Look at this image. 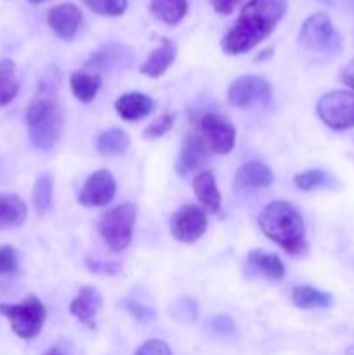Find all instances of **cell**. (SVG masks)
I'll return each instance as SVG.
<instances>
[{
	"mask_svg": "<svg viewBox=\"0 0 354 355\" xmlns=\"http://www.w3.org/2000/svg\"><path fill=\"white\" fill-rule=\"evenodd\" d=\"M130 146L128 134L121 128H110L97 137V151L104 156H118Z\"/></svg>",
	"mask_w": 354,
	"mask_h": 355,
	"instance_id": "obj_23",
	"label": "cell"
},
{
	"mask_svg": "<svg viewBox=\"0 0 354 355\" xmlns=\"http://www.w3.org/2000/svg\"><path fill=\"white\" fill-rule=\"evenodd\" d=\"M259 225L267 239L280 245L288 255H304L307 252L305 225L297 208L287 201H274L264 207Z\"/></svg>",
	"mask_w": 354,
	"mask_h": 355,
	"instance_id": "obj_3",
	"label": "cell"
},
{
	"mask_svg": "<svg viewBox=\"0 0 354 355\" xmlns=\"http://www.w3.org/2000/svg\"><path fill=\"white\" fill-rule=\"evenodd\" d=\"M92 12L99 16L117 17L127 10L128 0H82Z\"/></svg>",
	"mask_w": 354,
	"mask_h": 355,
	"instance_id": "obj_28",
	"label": "cell"
},
{
	"mask_svg": "<svg viewBox=\"0 0 354 355\" xmlns=\"http://www.w3.org/2000/svg\"><path fill=\"white\" fill-rule=\"evenodd\" d=\"M207 215L201 207L184 205L170 218V232L180 243H194L207 231Z\"/></svg>",
	"mask_w": 354,
	"mask_h": 355,
	"instance_id": "obj_10",
	"label": "cell"
},
{
	"mask_svg": "<svg viewBox=\"0 0 354 355\" xmlns=\"http://www.w3.org/2000/svg\"><path fill=\"white\" fill-rule=\"evenodd\" d=\"M332 295L319 291L312 286H295L292 291V302L301 309H323L332 304Z\"/></svg>",
	"mask_w": 354,
	"mask_h": 355,
	"instance_id": "obj_24",
	"label": "cell"
},
{
	"mask_svg": "<svg viewBox=\"0 0 354 355\" xmlns=\"http://www.w3.org/2000/svg\"><path fill=\"white\" fill-rule=\"evenodd\" d=\"M19 92V82L16 78V66L10 59L0 61V106H6Z\"/></svg>",
	"mask_w": 354,
	"mask_h": 355,
	"instance_id": "obj_25",
	"label": "cell"
},
{
	"mask_svg": "<svg viewBox=\"0 0 354 355\" xmlns=\"http://www.w3.org/2000/svg\"><path fill=\"white\" fill-rule=\"evenodd\" d=\"M26 205L19 196L10 193L0 194V227H17L26 218Z\"/></svg>",
	"mask_w": 354,
	"mask_h": 355,
	"instance_id": "obj_19",
	"label": "cell"
},
{
	"mask_svg": "<svg viewBox=\"0 0 354 355\" xmlns=\"http://www.w3.org/2000/svg\"><path fill=\"white\" fill-rule=\"evenodd\" d=\"M101 305H103V298H101L99 291L92 286L80 288L78 297L69 304V312L83 322L89 328H94V318L99 312Z\"/></svg>",
	"mask_w": 354,
	"mask_h": 355,
	"instance_id": "obj_13",
	"label": "cell"
},
{
	"mask_svg": "<svg viewBox=\"0 0 354 355\" xmlns=\"http://www.w3.org/2000/svg\"><path fill=\"white\" fill-rule=\"evenodd\" d=\"M117 193V182L108 170H97L83 184L78 203L83 207H106Z\"/></svg>",
	"mask_w": 354,
	"mask_h": 355,
	"instance_id": "obj_11",
	"label": "cell"
},
{
	"mask_svg": "<svg viewBox=\"0 0 354 355\" xmlns=\"http://www.w3.org/2000/svg\"><path fill=\"white\" fill-rule=\"evenodd\" d=\"M273 172L262 162H248L236 172V184L245 189H262L273 184Z\"/></svg>",
	"mask_w": 354,
	"mask_h": 355,
	"instance_id": "obj_18",
	"label": "cell"
},
{
	"mask_svg": "<svg viewBox=\"0 0 354 355\" xmlns=\"http://www.w3.org/2000/svg\"><path fill=\"white\" fill-rule=\"evenodd\" d=\"M194 135L201 141L208 153L228 155L235 148L236 130L224 116L210 111H198L191 116Z\"/></svg>",
	"mask_w": 354,
	"mask_h": 355,
	"instance_id": "obj_4",
	"label": "cell"
},
{
	"mask_svg": "<svg viewBox=\"0 0 354 355\" xmlns=\"http://www.w3.org/2000/svg\"><path fill=\"white\" fill-rule=\"evenodd\" d=\"M298 40L307 51L328 52L335 54L342 47L339 31L333 26L332 19L326 12H316L304 21L298 33Z\"/></svg>",
	"mask_w": 354,
	"mask_h": 355,
	"instance_id": "obj_7",
	"label": "cell"
},
{
	"mask_svg": "<svg viewBox=\"0 0 354 355\" xmlns=\"http://www.w3.org/2000/svg\"><path fill=\"white\" fill-rule=\"evenodd\" d=\"M271 99V85L266 78L245 75L236 78L228 89V103L235 107H248L253 104H267Z\"/></svg>",
	"mask_w": 354,
	"mask_h": 355,
	"instance_id": "obj_9",
	"label": "cell"
},
{
	"mask_svg": "<svg viewBox=\"0 0 354 355\" xmlns=\"http://www.w3.org/2000/svg\"><path fill=\"white\" fill-rule=\"evenodd\" d=\"M155 107V103L149 96L142 92H127L115 101L117 114L124 120H141L146 118Z\"/></svg>",
	"mask_w": 354,
	"mask_h": 355,
	"instance_id": "obj_14",
	"label": "cell"
},
{
	"mask_svg": "<svg viewBox=\"0 0 354 355\" xmlns=\"http://www.w3.org/2000/svg\"><path fill=\"white\" fill-rule=\"evenodd\" d=\"M346 355H354V343H353V345H351V347H347Z\"/></svg>",
	"mask_w": 354,
	"mask_h": 355,
	"instance_id": "obj_37",
	"label": "cell"
},
{
	"mask_svg": "<svg viewBox=\"0 0 354 355\" xmlns=\"http://www.w3.org/2000/svg\"><path fill=\"white\" fill-rule=\"evenodd\" d=\"M294 182L301 191H312L326 182V173L323 170H307V172L297 173Z\"/></svg>",
	"mask_w": 354,
	"mask_h": 355,
	"instance_id": "obj_29",
	"label": "cell"
},
{
	"mask_svg": "<svg viewBox=\"0 0 354 355\" xmlns=\"http://www.w3.org/2000/svg\"><path fill=\"white\" fill-rule=\"evenodd\" d=\"M82 23V12L73 2L59 3L47 10V24L62 40H71Z\"/></svg>",
	"mask_w": 354,
	"mask_h": 355,
	"instance_id": "obj_12",
	"label": "cell"
},
{
	"mask_svg": "<svg viewBox=\"0 0 354 355\" xmlns=\"http://www.w3.org/2000/svg\"><path fill=\"white\" fill-rule=\"evenodd\" d=\"M248 262L253 269L259 270L264 277L273 281L283 279L285 266L280 260V257L274 253L262 252V250H252L248 253Z\"/></svg>",
	"mask_w": 354,
	"mask_h": 355,
	"instance_id": "obj_20",
	"label": "cell"
},
{
	"mask_svg": "<svg viewBox=\"0 0 354 355\" xmlns=\"http://www.w3.org/2000/svg\"><path fill=\"white\" fill-rule=\"evenodd\" d=\"M340 80H342L349 89L354 90V58L342 68V71H340Z\"/></svg>",
	"mask_w": 354,
	"mask_h": 355,
	"instance_id": "obj_34",
	"label": "cell"
},
{
	"mask_svg": "<svg viewBox=\"0 0 354 355\" xmlns=\"http://www.w3.org/2000/svg\"><path fill=\"white\" fill-rule=\"evenodd\" d=\"M149 10L158 21L174 26L187 14V0H151Z\"/></svg>",
	"mask_w": 354,
	"mask_h": 355,
	"instance_id": "obj_22",
	"label": "cell"
},
{
	"mask_svg": "<svg viewBox=\"0 0 354 355\" xmlns=\"http://www.w3.org/2000/svg\"><path fill=\"white\" fill-rule=\"evenodd\" d=\"M44 355H65V354L59 352V349H51V350H47Z\"/></svg>",
	"mask_w": 354,
	"mask_h": 355,
	"instance_id": "obj_36",
	"label": "cell"
},
{
	"mask_svg": "<svg viewBox=\"0 0 354 355\" xmlns=\"http://www.w3.org/2000/svg\"><path fill=\"white\" fill-rule=\"evenodd\" d=\"M0 314L9 319L12 331L23 340H33L42 331L47 318L44 304L33 295L19 304H0Z\"/></svg>",
	"mask_w": 354,
	"mask_h": 355,
	"instance_id": "obj_5",
	"label": "cell"
},
{
	"mask_svg": "<svg viewBox=\"0 0 354 355\" xmlns=\"http://www.w3.org/2000/svg\"><path fill=\"white\" fill-rule=\"evenodd\" d=\"M69 85H71L73 96L80 103H92L101 87V76L97 73L75 71L69 76Z\"/></svg>",
	"mask_w": 354,
	"mask_h": 355,
	"instance_id": "obj_21",
	"label": "cell"
},
{
	"mask_svg": "<svg viewBox=\"0 0 354 355\" xmlns=\"http://www.w3.org/2000/svg\"><path fill=\"white\" fill-rule=\"evenodd\" d=\"M121 54V47L120 45H103L96 54H92V58L87 61L85 68H96V69H108L110 66H113L115 62L120 59Z\"/></svg>",
	"mask_w": 354,
	"mask_h": 355,
	"instance_id": "obj_27",
	"label": "cell"
},
{
	"mask_svg": "<svg viewBox=\"0 0 354 355\" xmlns=\"http://www.w3.org/2000/svg\"><path fill=\"white\" fill-rule=\"evenodd\" d=\"M208 151L205 149V146L201 144L200 139L194 134L186 135L183 141V148H180L179 159H177L176 170L179 175H187L193 170L200 168L201 165L207 159Z\"/></svg>",
	"mask_w": 354,
	"mask_h": 355,
	"instance_id": "obj_15",
	"label": "cell"
},
{
	"mask_svg": "<svg viewBox=\"0 0 354 355\" xmlns=\"http://www.w3.org/2000/svg\"><path fill=\"white\" fill-rule=\"evenodd\" d=\"M242 2L243 0H210V3H212V7H214L215 12L222 14V16H228V14H231L233 10H235Z\"/></svg>",
	"mask_w": 354,
	"mask_h": 355,
	"instance_id": "obj_33",
	"label": "cell"
},
{
	"mask_svg": "<svg viewBox=\"0 0 354 355\" xmlns=\"http://www.w3.org/2000/svg\"><path fill=\"white\" fill-rule=\"evenodd\" d=\"M59 75L54 68L42 78L37 94L26 110L31 144L47 151L58 144L62 132V113L58 101Z\"/></svg>",
	"mask_w": 354,
	"mask_h": 355,
	"instance_id": "obj_2",
	"label": "cell"
},
{
	"mask_svg": "<svg viewBox=\"0 0 354 355\" xmlns=\"http://www.w3.org/2000/svg\"><path fill=\"white\" fill-rule=\"evenodd\" d=\"M287 7L288 0H248L222 38V51L229 55L252 51L273 33Z\"/></svg>",
	"mask_w": 354,
	"mask_h": 355,
	"instance_id": "obj_1",
	"label": "cell"
},
{
	"mask_svg": "<svg viewBox=\"0 0 354 355\" xmlns=\"http://www.w3.org/2000/svg\"><path fill=\"white\" fill-rule=\"evenodd\" d=\"M135 224V207L130 203L118 205L103 214L99 234L111 252H124L132 241Z\"/></svg>",
	"mask_w": 354,
	"mask_h": 355,
	"instance_id": "obj_6",
	"label": "cell"
},
{
	"mask_svg": "<svg viewBox=\"0 0 354 355\" xmlns=\"http://www.w3.org/2000/svg\"><path fill=\"white\" fill-rule=\"evenodd\" d=\"M52 191H54V180L47 173H42L37 177L33 186V205L38 214H44L49 210L52 203Z\"/></svg>",
	"mask_w": 354,
	"mask_h": 355,
	"instance_id": "obj_26",
	"label": "cell"
},
{
	"mask_svg": "<svg viewBox=\"0 0 354 355\" xmlns=\"http://www.w3.org/2000/svg\"><path fill=\"white\" fill-rule=\"evenodd\" d=\"M194 194H196L198 201L203 207V210L210 211V214H219L221 211V193H219L217 182L212 172H201L191 182Z\"/></svg>",
	"mask_w": 354,
	"mask_h": 355,
	"instance_id": "obj_16",
	"label": "cell"
},
{
	"mask_svg": "<svg viewBox=\"0 0 354 355\" xmlns=\"http://www.w3.org/2000/svg\"><path fill=\"white\" fill-rule=\"evenodd\" d=\"M128 309H130V312L135 315V319H139V321H146V319H149L148 309L141 307V305H128Z\"/></svg>",
	"mask_w": 354,
	"mask_h": 355,
	"instance_id": "obj_35",
	"label": "cell"
},
{
	"mask_svg": "<svg viewBox=\"0 0 354 355\" xmlns=\"http://www.w3.org/2000/svg\"><path fill=\"white\" fill-rule=\"evenodd\" d=\"M28 2H30V3H42V2H45V0H28Z\"/></svg>",
	"mask_w": 354,
	"mask_h": 355,
	"instance_id": "obj_38",
	"label": "cell"
},
{
	"mask_svg": "<svg viewBox=\"0 0 354 355\" xmlns=\"http://www.w3.org/2000/svg\"><path fill=\"white\" fill-rule=\"evenodd\" d=\"M135 355H172V352H170L169 345L162 340H149L139 347Z\"/></svg>",
	"mask_w": 354,
	"mask_h": 355,
	"instance_id": "obj_32",
	"label": "cell"
},
{
	"mask_svg": "<svg viewBox=\"0 0 354 355\" xmlns=\"http://www.w3.org/2000/svg\"><path fill=\"white\" fill-rule=\"evenodd\" d=\"M176 44L169 40V38H163L162 44L148 55L144 64L141 66V73L146 76H151V78H158V76H162L169 69V66L176 59Z\"/></svg>",
	"mask_w": 354,
	"mask_h": 355,
	"instance_id": "obj_17",
	"label": "cell"
},
{
	"mask_svg": "<svg viewBox=\"0 0 354 355\" xmlns=\"http://www.w3.org/2000/svg\"><path fill=\"white\" fill-rule=\"evenodd\" d=\"M17 269V257L12 246H0V276L12 274Z\"/></svg>",
	"mask_w": 354,
	"mask_h": 355,
	"instance_id": "obj_31",
	"label": "cell"
},
{
	"mask_svg": "<svg viewBox=\"0 0 354 355\" xmlns=\"http://www.w3.org/2000/svg\"><path fill=\"white\" fill-rule=\"evenodd\" d=\"M318 116L333 130H347L354 127V94L347 90H333L318 101Z\"/></svg>",
	"mask_w": 354,
	"mask_h": 355,
	"instance_id": "obj_8",
	"label": "cell"
},
{
	"mask_svg": "<svg viewBox=\"0 0 354 355\" xmlns=\"http://www.w3.org/2000/svg\"><path fill=\"white\" fill-rule=\"evenodd\" d=\"M174 121H176V116H174L172 113L162 114V116H158L155 121H153V123H149L148 127H146L144 135L149 139L163 137V135H165L167 132L174 127Z\"/></svg>",
	"mask_w": 354,
	"mask_h": 355,
	"instance_id": "obj_30",
	"label": "cell"
}]
</instances>
